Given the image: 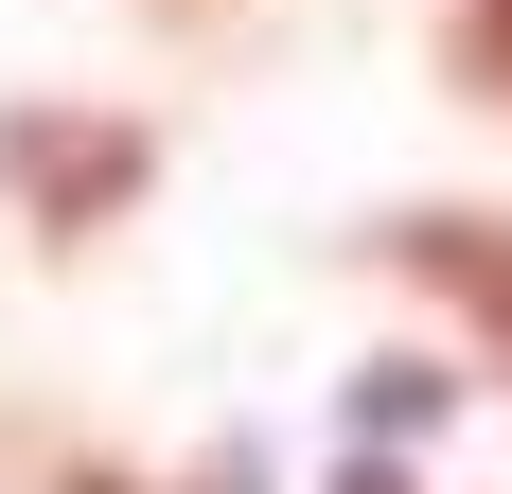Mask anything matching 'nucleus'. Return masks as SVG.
Listing matches in <instances>:
<instances>
[{"instance_id":"7ed1b4c3","label":"nucleus","mask_w":512,"mask_h":494,"mask_svg":"<svg viewBox=\"0 0 512 494\" xmlns=\"http://www.w3.org/2000/svg\"><path fill=\"white\" fill-rule=\"evenodd\" d=\"M460 71H477V89L512 106V0H460Z\"/></svg>"},{"instance_id":"f03ea898","label":"nucleus","mask_w":512,"mask_h":494,"mask_svg":"<svg viewBox=\"0 0 512 494\" xmlns=\"http://www.w3.org/2000/svg\"><path fill=\"white\" fill-rule=\"evenodd\" d=\"M389 265L442 283L477 336H495V371H512V230H495V212H389Z\"/></svg>"},{"instance_id":"f257e3e1","label":"nucleus","mask_w":512,"mask_h":494,"mask_svg":"<svg viewBox=\"0 0 512 494\" xmlns=\"http://www.w3.org/2000/svg\"><path fill=\"white\" fill-rule=\"evenodd\" d=\"M142 124H71V106H0V177H18V212H36V230L53 247H71V230H106V212H124V195H142Z\"/></svg>"}]
</instances>
